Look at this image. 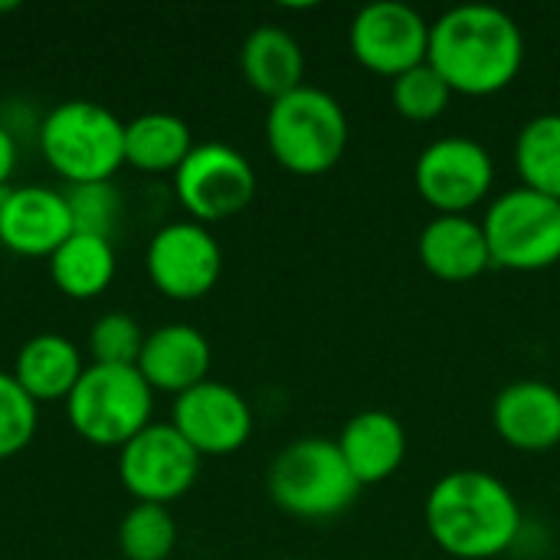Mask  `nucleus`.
Here are the masks:
<instances>
[{"mask_svg":"<svg viewBox=\"0 0 560 560\" xmlns=\"http://www.w3.org/2000/svg\"><path fill=\"white\" fill-rule=\"evenodd\" d=\"M427 62L456 95L486 98L509 89L525 62V36L515 16L489 3H463L430 26Z\"/></svg>","mask_w":560,"mask_h":560,"instance_id":"nucleus-1","label":"nucleus"},{"mask_svg":"<svg viewBox=\"0 0 560 560\" xmlns=\"http://www.w3.org/2000/svg\"><path fill=\"white\" fill-rule=\"evenodd\" d=\"M427 532L456 560H492L515 548L522 509L512 489L482 469H456L427 495Z\"/></svg>","mask_w":560,"mask_h":560,"instance_id":"nucleus-2","label":"nucleus"},{"mask_svg":"<svg viewBox=\"0 0 560 560\" xmlns=\"http://www.w3.org/2000/svg\"><path fill=\"white\" fill-rule=\"evenodd\" d=\"M39 151L69 184L112 180L125 167V121L89 98H69L39 121Z\"/></svg>","mask_w":560,"mask_h":560,"instance_id":"nucleus-3","label":"nucleus"},{"mask_svg":"<svg viewBox=\"0 0 560 560\" xmlns=\"http://www.w3.org/2000/svg\"><path fill=\"white\" fill-rule=\"evenodd\" d=\"M348 115L335 95L302 85L269 105L266 144L279 167L299 177L328 174L348 148Z\"/></svg>","mask_w":560,"mask_h":560,"instance_id":"nucleus-4","label":"nucleus"},{"mask_svg":"<svg viewBox=\"0 0 560 560\" xmlns=\"http://www.w3.org/2000/svg\"><path fill=\"white\" fill-rule=\"evenodd\" d=\"M269 499L292 518L328 522L348 512L361 492L335 440L305 436L289 443L269 466Z\"/></svg>","mask_w":560,"mask_h":560,"instance_id":"nucleus-5","label":"nucleus"},{"mask_svg":"<svg viewBox=\"0 0 560 560\" xmlns=\"http://www.w3.org/2000/svg\"><path fill=\"white\" fill-rule=\"evenodd\" d=\"M66 420L89 446L121 450L154 423V390L138 368L85 364L66 397Z\"/></svg>","mask_w":560,"mask_h":560,"instance_id":"nucleus-6","label":"nucleus"},{"mask_svg":"<svg viewBox=\"0 0 560 560\" xmlns=\"http://www.w3.org/2000/svg\"><path fill=\"white\" fill-rule=\"evenodd\" d=\"M492 266L541 272L560 262V200L528 187L502 194L482 217Z\"/></svg>","mask_w":560,"mask_h":560,"instance_id":"nucleus-7","label":"nucleus"},{"mask_svg":"<svg viewBox=\"0 0 560 560\" xmlns=\"http://www.w3.org/2000/svg\"><path fill=\"white\" fill-rule=\"evenodd\" d=\"M174 194L187 210V220L210 226L243 213L253 203L256 171L246 154L223 141L194 144V151L174 171Z\"/></svg>","mask_w":560,"mask_h":560,"instance_id":"nucleus-8","label":"nucleus"},{"mask_svg":"<svg viewBox=\"0 0 560 560\" xmlns=\"http://www.w3.org/2000/svg\"><path fill=\"white\" fill-rule=\"evenodd\" d=\"M200 476V453L167 423L144 427L118 450V479L135 502L171 505L184 499Z\"/></svg>","mask_w":560,"mask_h":560,"instance_id":"nucleus-9","label":"nucleus"},{"mask_svg":"<svg viewBox=\"0 0 560 560\" xmlns=\"http://www.w3.org/2000/svg\"><path fill=\"white\" fill-rule=\"evenodd\" d=\"M144 272L164 299L197 302L210 295L220 282L223 249L203 223L174 220L154 230V236L148 240Z\"/></svg>","mask_w":560,"mask_h":560,"instance_id":"nucleus-10","label":"nucleus"},{"mask_svg":"<svg viewBox=\"0 0 560 560\" xmlns=\"http://www.w3.org/2000/svg\"><path fill=\"white\" fill-rule=\"evenodd\" d=\"M354 59L384 79H397L430 56V23L407 3L377 0L358 10L348 30Z\"/></svg>","mask_w":560,"mask_h":560,"instance_id":"nucleus-11","label":"nucleus"},{"mask_svg":"<svg viewBox=\"0 0 560 560\" xmlns=\"http://www.w3.org/2000/svg\"><path fill=\"white\" fill-rule=\"evenodd\" d=\"M413 184L436 213H469L489 197L495 161L472 138H440L420 151Z\"/></svg>","mask_w":560,"mask_h":560,"instance_id":"nucleus-12","label":"nucleus"},{"mask_svg":"<svg viewBox=\"0 0 560 560\" xmlns=\"http://www.w3.org/2000/svg\"><path fill=\"white\" fill-rule=\"evenodd\" d=\"M171 427L203 456H230L253 436V410L246 397L220 381H203L174 397Z\"/></svg>","mask_w":560,"mask_h":560,"instance_id":"nucleus-13","label":"nucleus"},{"mask_svg":"<svg viewBox=\"0 0 560 560\" xmlns=\"http://www.w3.org/2000/svg\"><path fill=\"white\" fill-rule=\"evenodd\" d=\"M75 233L66 190L20 184L0 190V246L13 256L49 259Z\"/></svg>","mask_w":560,"mask_h":560,"instance_id":"nucleus-14","label":"nucleus"},{"mask_svg":"<svg viewBox=\"0 0 560 560\" xmlns=\"http://www.w3.org/2000/svg\"><path fill=\"white\" fill-rule=\"evenodd\" d=\"M492 423L512 450L551 453L560 446V390L545 381H515L499 390Z\"/></svg>","mask_w":560,"mask_h":560,"instance_id":"nucleus-15","label":"nucleus"},{"mask_svg":"<svg viewBox=\"0 0 560 560\" xmlns=\"http://www.w3.org/2000/svg\"><path fill=\"white\" fill-rule=\"evenodd\" d=\"M210 361L213 351L207 335L194 325L171 322L144 335V348L135 368L151 384V390L180 397L190 387L210 381Z\"/></svg>","mask_w":560,"mask_h":560,"instance_id":"nucleus-16","label":"nucleus"},{"mask_svg":"<svg viewBox=\"0 0 560 560\" xmlns=\"http://www.w3.org/2000/svg\"><path fill=\"white\" fill-rule=\"evenodd\" d=\"M423 269L440 282H472L489 266V240L469 213H436L417 240Z\"/></svg>","mask_w":560,"mask_h":560,"instance_id":"nucleus-17","label":"nucleus"},{"mask_svg":"<svg viewBox=\"0 0 560 560\" xmlns=\"http://www.w3.org/2000/svg\"><path fill=\"white\" fill-rule=\"evenodd\" d=\"M335 443L361 489L387 482L407 459V430L387 410H364L351 417Z\"/></svg>","mask_w":560,"mask_h":560,"instance_id":"nucleus-18","label":"nucleus"},{"mask_svg":"<svg viewBox=\"0 0 560 560\" xmlns=\"http://www.w3.org/2000/svg\"><path fill=\"white\" fill-rule=\"evenodd\" d=\"M85 364L72 338L43 331L20 345L10 374L36 404H66Z\"/></svg>","mask_w":560,"mask_h":560,"instance_id":"nucleus-19","label":"nucleus"},{"mask_svg":"<svg viewBox=\"0 0 560 560\" xmlns=\"http://www.w3.org/2000/svg\"><path fill=\"white\" fill-rule=\"evenodd\" d=\"M240 69L253 92L266 95L269 102L302 89L305 75V52L299 39L282 26H256L240 49Z\"/></svg>","mask_w":560,"mask_h":560,"instance_id":"nucleus-20","label":"nucleus"},{"mask_svg":"<svg viewBox=\"0 0 560 560\" xmlns=\"http://www.w3.org/2000/svg\"><path fill=\"white\" fill-rule=\"evenodd\" d=\"M190 151V125L174 112H141L125 121V164L141 174H174Z\"/></svg>","mask_w":560,"mask_h":560,"instance_id":"nucleus-21","label":"nucleus"},{"mask_svg":"<svg viewBox=\"0 0 560 560\" xmlns=\"http://www.w3.org/2000/svg\"><path fill=\"white\" fill-rule=\"evenodd\" d=\"M118 269V256L112 240L92 233H72L52 256H49V279L52 285L75 302L98 299Z\"/></svg>","mask_w":560,"mask_h":560,"instance_id":"nucleus-22","label":"nucleus"},{"mask_svg":"<svg viewBox=\"0 0 560 560\" xmlns=\"http://www.w3.org/2000/svg\"><path fill=\"white\" fill-rule=\"evenodd\" d=\"M515 167L522 187L560 200V115H538L518 131Z\"/></svg>","mask_w":560,"mask_h":560,"instance_id":"nucleus-23","label":"nucleus"},{"mask_svg":"<svg viewBox=\"0 0 560 560\" xmlns=\"http://www.w3.org/2000/svg\"><path fill=\"white\" fill-rule=\"evenodd\" d=\"M177 548V522L167 505L135 502L118 522V551L125 560H167Z\"/></svg>","mask_w":560,"mask_h":560,"instance_id":"nucleus-24","label":"nucleus"},{"mask_svg":"<svg viewBox=\"0 0 560 560\" xmlns=\"http://www.w3.org/2000/svg\"><path fill=\"white\" fill-rule=\"evenodd\" d=\"M453 95L456 92L446 85V79L430 62L410 69L390 82V102H394L397 115H404L407 121H420V125L436 121L450 108Z\"/></svg>","mask_w":560,"mask_h":560,"instance_id":"nucleus-25","label":"nucleus"},{"mask_svg":"<svg viewBox=\"0 0 560 560\" xmlns=\"http://www.w3.org/2000/svg\"><path fill=\"white\" fill-rule=\"evenodd\" d=\"M144 348V331L128 312H105L89 328V354L92 364L135 368Z\"/></svg>","mask_w":560,"mask_h":560,"instance_id":"nucleus-26","label":"nucleus"},{"mask_svg":"<svg viewBox=\"0 0 560 560\" xmlns=\"http://www.w3.org/2000/svg\"><path fill=\"white\" fill-rule=\"evenodd\" d=\"M39 423V404L16 384L10 371H0V463L20 456Z\"/></svg>","mask_w":560,"mask_h":560,"instance_id":"nucleus-27","label":"nucleus"},{"mask_svg":"<svg viewBox=\"0 0 560 560\" xmlns=\"http://www.w3.org/2000/svg\"><path fill=\"white\" fill-rule=\"evenodd\" d=\"M69 200V213H72V226L75 233H92V236H105L112 240L118 220H121V194L112 180H98V184H75L66 190Z\"/></svg>","mask_w":560,"mask_h":560,"instance_id":"nucleus-28","label":"nucleus"},{"mask_svg":"<svg viewBox=\"0 0 560 560\" xmlns=\"http://www.w3.org/2000/svg\"><path fill=\"white\" fill-rule=\"evenodd\" d=\"M16 158H20L16 138L10 135V128L0 125V190L10 187V177H13V171H16Z\"/></svg>","mask_w":560,"mask_h":560,"instance_id":"nucleus-29","label":"nucleus"}]
</instances>
